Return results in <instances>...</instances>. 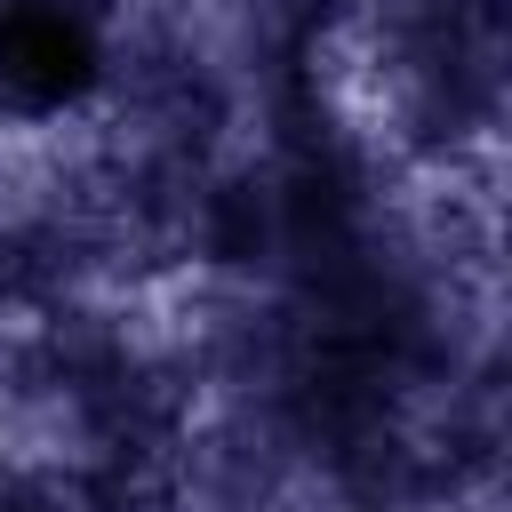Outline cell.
I'll return each mask as SVG.
<instances>
[{
    "instance_id": "1",
    "label": "cell",
    "mask_w": 512,
    "mask_h": 512,
    "mask_svg": "<svg viewBox=\"0 0 512 512\" xmlns=\"http://www.w3.org/2000/svg\"><path fill=\"white\" fill-rule=\"evenodd\" d=\"M96 80V40L56 8H8L0 16V104L16 112H64Z\"/></svg>"
}]
</instances>
